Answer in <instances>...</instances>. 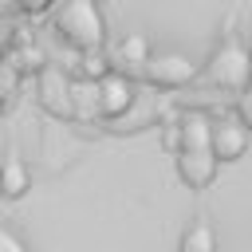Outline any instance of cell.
Here are the masks:
<instances>
[{
	"instance_id": "15",
	"label": "cell",
	"mask_w": 252,
	"mask_h": 252,
	"mask_svg": "<svg viewBox=\"0 0 252 252\" xmlns=\"http://www.w3.org/2000/svg\"><path fill=\"white\" fill-rule=\"evenodd\" d=\"M248 87H252V47H248Z\"/></svg>"
},
{
	"instance_id": "11",
	"label": "cell",
	"mask_w": 252,
	"mask_h": 252,
	"mask_svg": "<svg viewBox=\"0 0 252 252\" xmlns=\"http://www.w3.org/2000/svg\"><path fill=\"white\" fill-rule=\"evenodd\" d=\"M71 114L75 118H94L98 114V79H75L71 87Z\"/></svg>"
},
{
	"instance_id": "5",
	"label": "cell",
	"mask_w": 252,
	"mask_h": 252,
	"mask_svg": "<svg viewBox=\"0 0 252 252\" xmlns=\"http://www.w3.org/2000/svg\"><path fill=\"white\" fill-rule=\"evenodd\" d=\"M138 102V83L126 79L118 67L98 75V118H122Z\"/></svg>"
},
{
	"instance_id": "14",
	"label": "cell",
	"mask_w": 252,
	"mask_h": 252,
	"mask_svg": "<svg viewBox=\"0 0 252 252\" xmlns=\"http://www.w3.org/2000/svg\"><path fill=\"white\" fill-rule=\"evenodd\" d=\"M0 248H4V252H24V240L12 236V232H0Z\"/></svg>"
},
{
	"instance_id": "7",
	"label": "cell",
	"mask_w": 252,
	"mask_h": 252,
	"mask_svg": "<svg viewBox=\"0 0 252 252\" xmlns=\"http://www.w3.org/2000/svg\"><path fill=\"white\" fill-rule=\"evenodd\" d=\"M71 83L63 79V71L59 67H43V79H39V91H43V106L51 110V114H63V118H75L71 114V91H67Z\"/></svg>"
},
{
	"instance_id": "9",
	"label": "cell",
	"mask_w": 252,
	"mask_h": 252,
	"mask_svg": "<svg viewBox=\"0 0 252 252\" xmlns=\"http://www.w3.org/2000/svg\"><path fill=\"white\" fill-rule=\"evenodd\" d=\"M209 122L201 110H189L181 114V122H173V134H177V150H197V146H209Z\"/></svg>"
},
{
	"instance_id": "12",
	"label": "cell",
	"mask_w": 252,
	"mask_h": 252,
	"mask_svg": "<svg viewBox=\"0 0 252 252\" xmlns=\"http://www.w3.org/2000/svg\"><path fill=\"white\" fill-rule=\"evenodd\" d=\"M181 248L185 252H213L217 248V228L205 217H193V224L181 232Z\"/></svg>"
},
{
	"instance_id": "6",
	"label": "cell",
	"mask_w": 252,
	"mask_h": 252,
	"mask_svg": "<svg viewBox=\"0 0 252 252\" xmlns=\"http://www.w3.org/2000/svg\"><path fill=\"white\" fill-rule=\"evenodd\" d=\"M173 161H177V177L189 185V189H209L220 173V161L209 146H197V150H173Z\"/></svg>"
},
{
	"instance_id": "3",
	"label": "cell",
	"mask_w": 252,
	"mask_h": 252,
	"mask_svg": "<svg viewBox=\"0 0 252 252\" xmlns=\"http://www.w3.org/2000/svg\"><path fill=\"white\" fill-rule=\"evenodd\" d=\"M138 71H142V79H146L150 87H161V91L189 87V83L201 75V67H197L189 55H181V51H158V55L150 51Z\"/></svg>"
},
{
	"instance_id": "8",
	"label": "cell",
	"mask_w": 252,
	"mask_h": 252,
	"mask_svg": "<svg viewBox=\"0 0 252 252\" xmlns=\"http://www.w3.org/2000/svg\"><path fill=\"white\" fill-rule=\"evenodd\" d=\"M28 189H32V169L24 165V158L8 154V158L0 161V197L16 201V197H24Z\"/></svg>"
},
{
	"instance_id": "1",
	"label": "cell",
	"mask_w": 252,
	"mask_h": 252,
	"mask_svg": "<svg viewBox=\"0 0 252 252\" xmlns=\"http://www.w3.org/2000/svg\"><path fill=\"white\" fill-rule=\"evenodd\" d=\"M55 32H59L75 51L102 47V43H106V16L98 12L94 0H63L59 12H55Z\"/></svg>"
},
{
	"instance_id": "10",
	"label": "cell",
	"mask_w": 252,
	"mask_h": 252,
	"mask_svg": "<svg viewBox=\"0 0 252 252\" xmlns=\"http://www.w3.org/2000/svg\"><path fill=\"white\" fill-rule=\"evenodd\" d=\"M146 55H150V39L142 35V32H130V35H122L118 43H114V51H110V63L122 71V67H142L146 63Z\"/></svg>"
},
{
	"instance_id": "13",
	"label": "cell",
	"mask_w": 252,
	"mask_h": 252,
	"mask_svg": "<svg viewBox=\"0 0 252 252\" xmlns=\"http://www.w3.org/2000/svg\"><path fill=\"white\" fill-rule=\"evenodd\" d=\"M20 4V12H28V16H39V12H47L55 0H16Z\"/></svg>"
},
{
	"instance_id": "4",
	"label": "cell",
	"mask_w": 252,
	"mask_h": 252,
	"mask_svg": "<svg viewBox=\"0 0 252 252\" xmlns=\"http://www.w3.org/2000/svg\"><path fill=\"white\" fill-rule=\"evenodd\" d=\"M252 146V130L232 118V114H220L209 122V150L217 154V161H240Z\"/></svg>"
},
{
	"instance_id": "2",
	"label": "cell",
	"mask_w": 252,
	"mask_h": 252,
	"mask_svg": "<svg viewBox=\"0 0 252 252\" xmlns=\"http://www.w3.org/2000/svg\"><path fill=\"white\" fill-rule=\"evenodd\" d=\"M205 79H209L213 87H220V91H244V87H248V47L228 35V39L213 51V59H209V67H205Z\"/></svg>"
}]
</instances>
